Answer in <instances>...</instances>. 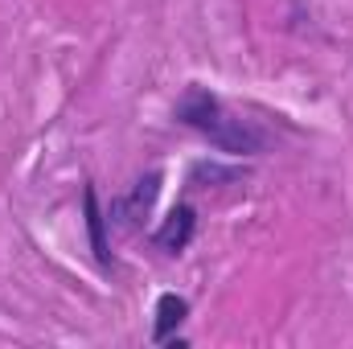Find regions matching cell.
Listing matches in <instances>:
<instances>
[{
    "label": "cell",
    "instance_id": "5b68a950",
    "mask_svg": "<svg viewBox=\"0 0 353 349\" xmlns=\"http://www.w3.org/2000/svg\"><path fill=\"white\" fill-rule=\"evenodd\" d=\"M189 317V300L185 296H176V292H165L161 300H157V325H152V341L157 346H165V341H173V329Z\"/></svg>",
    "mask_w": 353,
    "mask_h": 349
},
{
    "label": "cell",
    "instance_id": "8992f818",
    "mask_svg": "<svg viewBox=\"0 0 353 349\" xmlns=\"http://www.w3.org/2000/svg\"><path fill=\"white\" fill-rule=\"evenodd\" d=\"M197 181H239V169H218V165H197L193 169V185Z\"/></svg>",
    "mask_w": 353,
    "mask_h": 349
},
{
    "label": "cell",
    "instance_id": "277c9868",
    "mask_svg": "<svg viewBox=\"0 0 353 349\" xmlns=\"http://www.w3.org/2000/svg\"><path fill=\"white\" fill-rule=\"evenodd\" d=\"M83 214H87V235H90V251L99 267H111V243H107V214L99 206V193L94 189H83Z\"/></svg>",
    "mask_w": 353,
    "mask_h": 349
},
{
    "label": "cell",
    "instance_id": "7a4b0ae2",
    "mask_svg": "<svg viewBox=\"0 0 353 349\" xmlns=\"http://www.w3.org/2000/svg\"><path fill=\"white\" fill-rule=\"evenodd\" d=\"M157 193H161V173H148L140 177L123 197H115L111 201V210H107V222L115 226V230H136L144 218H148V210H152V201H157Z\"/></svg>",
    "mask_w": 353,
    "mask_h": 349
},
{
    "label": "cell",
    "instance_id": "6da1fadb",
    "mask_svg": "<svg viewBox=\"0 0 353 349\" xmlns=\"http://www.w3.org/2000/svg\"><path fill=\"white\" fill-rule=\"evenodd\" d=\"M173 115L185 123V128L201 132L218 152H230V157H255V152H263L267 148V132L263 128H255L251 119L230 115V111L222 107V99L210 94L205 87H189L185 90Z\"/></svg>",
    "mask_w": 353,
    "mask_h": 349
},
{
    "label": "cell",
    "instance_id": "3957f363",
    "mask_svg": "<svg viewBox=\"0 0 353 349\" xmlns=\"http://www.w3.org/2000/svg\"><path fill=\"white\" fill-rule=\"evenodd\" d=\"M193 235H197V214H193V206H176L173 214L161 222V230L152 235V243H157L161 251H169V255H181V251L193 243Z\"/></svg>",
    "mask_w": 353,
    "mask_h": 349
}]
</instances>
